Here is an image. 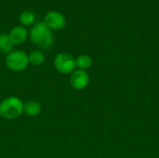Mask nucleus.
<instances>
[{
	"mask_svg": "<svg viewBox=\"0 0 159 158\" xmlns=\"http://www.w3.org/2000/svg\"><path fill=\"white\" fill-rule=\"evenodd\" d=\"M30 38L34 45L43 49L50 47L54 40L51 30L45 24V22H38L32 28Z\"/></svg>",
	"mask_w": 159,
	"mask_h": 158,
	"instance_id": "1",
	"label": "nucleus"
},
{
	"mask_svg": "<svg viewBox=\"0 0 159 158\" xmlns=\"http://www.w3.org/2000/svg\"><path fill=\"white\" fill-rule=\"evenodd\" d=\"M23 102L18 97H7L0 102V116L11 120L20 116L23 113Z\"/></svg>",
	"mask_w": 159,
	"mask_h": 158,
	"instance_id": "2",
	"label": "nucleus"
},
{
	"mask_svg": "<svg viewBox=\"0 0 159 158\" xmlns=\"http://www.w3.org/2000/svg\"><path fill=\"white\" fill-rule=\"evenodd\" d=\"M6 66L13 72H21L29 65L28 55L22 50H12L5 60Z\"/></svg>",
	"mask_w": 159,
	"mask_h": 158,
	"instance_id": "3",
	"label": "nucleus"
},
{
	"mask_svg": "<svg viewBox=\"0 0 159 158\" xmlns=\"http://www.w3.org/2000/svg\"><path fill=\"white\" fill-rule=\"evenodd\" d=\"M54 67L61 74H72L76 68L75 59L67 52L59 53L54 59Z\"/></svg>",
	"mask_w": 159,
	"mask_h": 158,
	"instance_id": "4",
	"label": "nucleus"
},
{
	"mask_svg": "<svg viewBox=\"0 0 159 158\" xmlns=\"http://www.w3.org/2000/svg\"><path fill=\"white\" fill-rule=\"evenodd\" d=\"M45 24L50 29V30H61L65 24L66 20L65 17L58 12V11H49L45 16Z\"/></svg>",
	"mask_w": 159,
	"mask_h": 158,
	"instance_id": "5",
	"label": "nucleus"
},
{
	"mask_svg": "<svg viewBox=\"0 0 159 158\" xmlns=\"http://www.w3.org/2000/svg\"><path fill=\"white\" fill-rule=\"evenodd\" d=\"M70 83L75 89L82 90L88 87L89 83V76L86 71L75 70L71 74Z\"/></svg>",
	"mask_w": 159,
	"mask_h": 158,
	"instance_id": "6",
	"label": "nucleus"
},
{
	"mask_svg": "<svg viewBox=\"0 0 159 158\" xmlns=\"http://www.w3.org/2000/svg\"><path fill=\"white\" fill-rule=\"evenodd\" d=\"M11 43L14 45H20L25 42L28 36L27 30L22 26H16L11 29L8 34Z\"/></svg>",
	"mask_w": 159,
	"mask_h": 158,
	"instance_id": "7",
	"label": "nucleus"
},
{
	"mask_svg": "<svg viewBox=\"0 0 159 158\" xmlns=\"http://www.w3.org/2000/svg\"><path fill=\"white\" fill-rule=\"evenodd\" d=\"M42 111L41 104L35 101H30L23 104V113L28 116H36Z\"/></svg>",
	"mask_w": 159,
	"mask_h": 158,
	"instance_id": "8",
	"label": "nucleus"
},
{
	"mask_svg": "<svg viewBox=\"0 0 159 158\" xmlns=\"http://www.w3.org/2000/svg\"><path fill=\"white\" fill-rule=\"evenodd\" d=\"M75 63H76V67L78 68V70L87 71L92 65V59L90 56L83 54V55L78 56L75 59Z\"/></svg>",
	"mask_w": 159,
	"mask_h": 158,
	"instance_id": "9",
	"label": "nucleus"
},
{
	"mask_svg": "<svg viewBox=\"0 0 159 158\" xmlns=\"http://www.w3.org/2000/svg\"><path fill=\"white\" fill-rule=\"evenodd\" d=\"M13 44L10 41L8 34H0V52L8 54L12 51Z\"/></svg>",
	"mask_w": 159,
	"mask_h": 158,
	"instance_id": "10",
	"label": "nucleus"
},
{
	"mask_svg": "<svg viewBox=\"0 0 159 158\" xmlns=\"http://www.w3.org/2000/svg\"><path fill=\"white\" fill-rule=\"evenodd\" d=\"M29 63H32L33 65L38 66L44 63L45 61V55L41 50H34L29 55Z\"/></svg>",
	"mask_w": 159,
	"mask_h": 158,
	"instance_id": "11",
	"label": "nucleus"
},
{
	"mask_svg": "<svg viewBox=\"0 0 159 158\" xmlns=\"http://www.w3.org/2000/svg\"><path fill=\"white\" fill-rule=\"evenodd\" d=\"M34 19H35V16L34 14L30 11V10H25V11H22L20 15V21L21 24L23 25H31L34 21Z\"/></svg>",
	"mask_w": 159,
	"mask_h": 158,
	"instance_id": "12",
	"label": "nucleus"
}]
</instances>
